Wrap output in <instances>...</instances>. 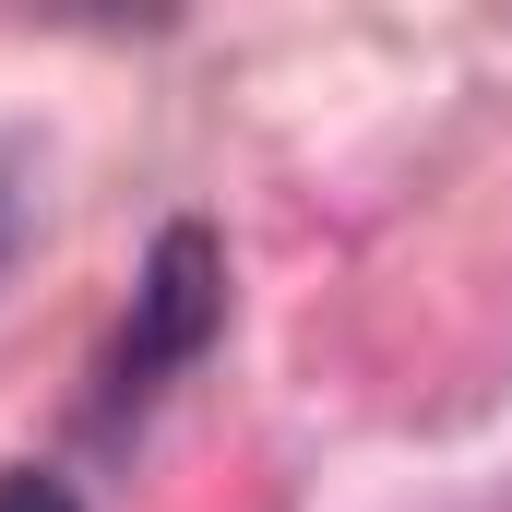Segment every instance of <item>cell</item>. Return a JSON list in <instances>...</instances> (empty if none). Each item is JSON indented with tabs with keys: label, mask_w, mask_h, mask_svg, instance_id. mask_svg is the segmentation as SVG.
Here are the masks:
<instances>
[{
	"label": "cell",
	"mask_w": 512,
	"mask_h": 512,
	"mask_svg": "<svg viewBox=\"0 0 512 512\" xmlns=\"http://www.w3.org/2000/svg\"><path fill=\"white\" fill-rule=\"evenodd\" d=\"M215 334H227V251H215V227H167L155 262H143V286H131L120 346H108V417L155 405Z\"/></svg>",
	"instance_id": "1"
},
{
	"label": "cell",
	"mask_w": 512,
	"mask_h": 512,
	"mask_svg": "<svg viewBox=\"0 0 512 512\" xmlns=\"http://www.w3.org/2000/svg\"><path fill=\"white\" fill-rule=\"evenodd\" d=\"M0 512H84V501H72L48 465H0Z\"/></svg>",
	"instance_id": "2"
}]
</instances>
